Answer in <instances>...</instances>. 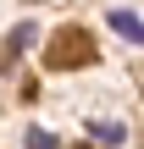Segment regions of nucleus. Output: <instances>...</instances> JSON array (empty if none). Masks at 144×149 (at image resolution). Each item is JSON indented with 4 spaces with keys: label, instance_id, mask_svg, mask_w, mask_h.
<instances>
[{
    "label": "nucleus",
    "instance_id": "1",
    "mask_svg": "<svg viewBox=\"0 0 144 149\" xmlns=\"http://www.w3.org/2000/svg\"><path fill=\"white\" fill-rule=\"evenodd\" d=\"M72 61H78V66L94 61V39H89L83 28H67V33L55 39V50H50V66H72Z\"/></svg>",
    "mask_w": 144,
    "mask_h": 149
},
{
    "label": "nucleus",
    "instance_id": "2",
    "mask_svg": "<svg viewBox=\"0 0 144 149\" xmlns=\"http://www.w3.org/2000/svg\"><path fill=\"white\" fill-rule=\"evenodd\" d=\"M111 28H117V33H128V39H139V44H144V22H139V17H128V11H111Z\"/></svg>",
    "mask_w": 144,
    "mask_h": 149
},
{
    "label": "nucleus",
    "instance_id": "3",
    "mask_svg": "<svg viewBox=\"0 0 144 149\" xmlns=\"http://www.w3.org/2000/svg\"><path fill=\"white\" fill-rule=\"evenodd\" d=\"M94 138H100V144H122L128 133H122V127H111V122H94Z\"/></svg>",
    "mask_w": 144,
    "mask_h": 149
},
{
    "label": "nucleus",
    "instance_id": "4",
    "mask_svg": "<svg viewBox=\"0 0 144 149\" xmlns=\"http://www.w3.org/2000/svg\"><path fill=\"white\" fill-rule=\"evenodd\" d=\"M28 149H55V138H50V133H39V127H28Z\"/></svg>",
    "mask_w": 144,
    "mask_h": 149
}]
</instances>
